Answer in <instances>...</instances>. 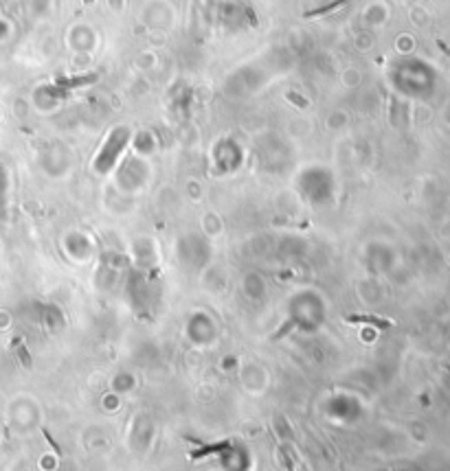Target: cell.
Returning a JSON list of instances; mask_svg holds the SVG:
<instances>
[{"label": "cell", "instance_id": "1", "mask_svg": "<svg viewBox=\"0 0 450 471\" xmlns=\"http://www.w3.org/2000/svg\"><path fill=\"white\" fill-rule=\"evenodd\" d=\"M286 471H292V462L286 458Z\"/></svg>", "mask_w": 450, "mask_h": 471}]
</instances>
